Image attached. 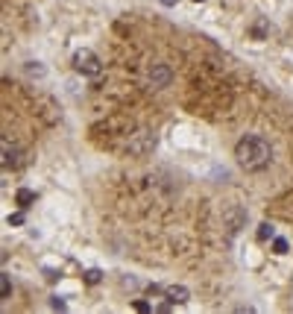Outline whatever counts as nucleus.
<instances>
[{
    "label": "nucleus",
    "instance_id": "20e7f679",
    "mask_svg": "<svg viewBox=\"0 0 293 314\" xmlns=\"http://www.w3.org/2000/svg\"><path fill=\"white\" fill-rule=\"evenodd\" d=\"M173 80V73L167 65H153V68L147 70V86L153 88V91H161V88H167Z\"/></svg>",
    "mask_w": 293,
    "mask_h": 314
},
{
    "label": "nucleus",
    "instance_id": "0eeeda50",
    "mask_svg": "<svg viewBox=\"0 0 293 314\" xmlns=\"http://www.w3.org/2000/svg\"><path fill=\"white\" fill-rule=\"evenodd\" d=\"M15 200H18V206H21V209H30V206L35 203V194L30 191V188H18Z\"/></svg>",
    "mask_w": 293,
    "mask_h": 314
},
{
    "label": "nucleus",
    "instance_id": "ddd939ff",
    "mask_svg": "<svg viewBox=\"0 0 293 314\" xmlns=\"http://www.w3.org/2000/svg\"><path fill=\"white\" fill-rule=\"evenodd\" d=\"M50 305L56 308V311H65V308H68V305H65V299H62V297H53V299H50Z\"/></svg>",
    "mask_w": 293,
    "mask_h": 314
},
{
    "label": "nucleus",
    "instance_id": "7ed1b4c3",
    "mask_svg": "<svg viewBox=\"0 0 293 314\" xmlns=\"http://www.w3.org/2000/svg\"><path fill=\"white\" fill-rule=\"evenodd\" d=\"M73 70H76V73H82V76H100L103 62L97 59V53L76 50V53H73Z\"/></svg>",
    "mask_w": 293,
    "mask_h": 314
},
{
    "label": "nucleus",
    "instance_id": "1a4fd4ad",
    "mask_svg": "<svg viewBox=\"0 0 293 314\" xmlns=\"http://www.w3.org/2000/svg\"><path fill=\"white\" fill-rule=\"evenodd\" d=\"M27 73H30V76H44L41 62H27Z\"/></svg>",
    "mask_w": 293,
    "mask_h": 314
},
{
    "label": "nucleus",
    "instance_id": "4468645a",
    "mask_svg": "<svg viewBox=\"0 0 293 314\" xmlns=\"http://www.w3.org/2000/svg\"><path fill=\"white\" fill-rule=\"evenodd\" d=\"M132 308H135V311H141V314H150V311H153V308H150V302H135Z\"/></svg>",
    "mask_w": 293,
    "mask_h": 314
},
{
    "label": "nucleus",
    "instance_id": "9d476101",
    "mask_svg": "<svg viewBox=\"0 0 293 314\" xmlns=\"http://www.w3.org/2000/svg\"><path fill=\"white\" fill-rule=\"evenodd\" d=\"M0 291H3V299L9 297V291H12V282H9V273H3V276H0Z\"/></svg>",
    "mask_w": 293,
    "mask_h": 314
},
{
    "label": "nucleus",
    "instance_id": "423d86ee",
    "mask_svg": "<svg viewBox=\"0 0 293 314\" xmlns=\"http://www.w3.org/2000/svg\"><path fill=\"white\" fill-rule=\"evenodd\" d=\"M164 297L170 299L173 305H185L190 299V291L185 288V285H170V288H164Z\"/></svg>",
    "mask_w": 293,
    "mask_h": 314
},
{
    "label": "nucleus",
    "instance_id": "39448f33",
    "mask_svg": "<svg viewBox=\"0 0 293 314\" xmlns=\"http://www.w3.org/2000/svg\"><path fill=\"white\" fill-rule=\"evenodd\" d=\"M21 165H24L21 150H18V147H15L9 138H3V168H6V171H9V168L15 171V168H21Z\"/></svg>",
    "mask_w": 293,
    "mask_h": 314
},
{
    "label": "nucleus",
    "instance_id": "f8f14e48",
    "mask_svg": "<svg viewBox=\"0 0 293 314\" xmlns=\"http://www.w3.org/2000/svg\"><path fill=\"white\" fill-rule=\"evenodd\" d=\"M100 279H103V273H100V270H88V273H85V282H88V285H97Z\"/></svg>",
    "mask_w": 293,
    "mask_h": 314
},
{
    "label": "nucleus",
    "instance_id": "6e6552de",
    "mask_svg": "<svg viewBox=\"0 0 293 314\" xmlns=\"http://www.w3.org/2000/svg\"><path fill=\"white\" fill-rule=\"evenodd\" d=\"M273 235H276V232H273L270 223H261V226H258V241H270Z\"/></svg>",
    "mask_w": 293,
    "mask_h": 314
},
{
    "label": "nucleus",
    "instance_id": "2eb2a0df",
    "mask_svg": "<svg viewBox=\"0 0 293 314\" xmlns=\"http://www.w3.org/2000/svg\"><path fill=\"white\" fill-rule=\"evenodd\" d=\"M9 223H12V226H21V223H24V214H21V211H18V214H9Z\"/></svg>",
    "mask_w": 293,
    "mask_h": 314
},
{
    "label": "nucleus",
    "instance_id": "dca6fc26",
    "mask_svg": "<svg viewBox=\"0 0 293 314\" xmlns=\"http://www.w3.org/2000/svg\"><path fill=\"white\" fill-rule=\"evenodd\" d=\"M161 6H176V0H158Z\"/></svg>",
    "mask_w": 293,
    "mask_h": 314
},
{
    "label": "nucleus",
    "instance_id": "f257e3e1",
    "mask_svg": "<svg viewBox=\"0 0 293 314\" xmlns=\"http://www.w3.org/2000/svg\"><path fill=\"white\" fill-rule=\"evenodd\" d=\"M235 159L246 174H258L273 162V150H270L267 138H261V135H243L235 144Z\"/></svg>",
    "mask_w": 293,
    "mask_h": 314
},
{
    "label": "nucleus",
    "instance_id": "f3484780",
    "mask_svg": "<svg viewBox=\"0 0 293 314\" xmlns=\"http://www.w3.org/2000/svg\"><path fill=\"white\" fill-rule=\"evenodd\" d=\"M193 3H203V0H193Z\"/></svg>",
    "mask_w": 293,
    "mask_h": 314
},
{
    "label": "nucleus",
    "instance_id": "f03ea898",
    "mask_svg": "<svg viewBox=\"0 0 293 314\" xmlns=\"http://www.w3.org/2000/svg\"><path fill=\"white\" fill-rule=\"evenodd\" d=\"M153 150H155V132H150V129H141L135 135H129V141H126V153L135 159L150 156Z\"/></svg>",
    "mask_w": 293,
    "mask_h": 314
},
{
    "label": "nucleus",
    "instance_id": "9b49d317",
    "mask_svg": "<svg viewBox=\"0 0 293 314\" xmlns=\"http://www.w3.org/2000/svg\"><path fill=\"white\" fill-rule=\"evenodd\" d=\"M273 250H276L278 256H284V253H287V241H284V238H273Z\"/></svg>",
    "mask_w": 293,
    "mask_h": 314
}]
</instances>
